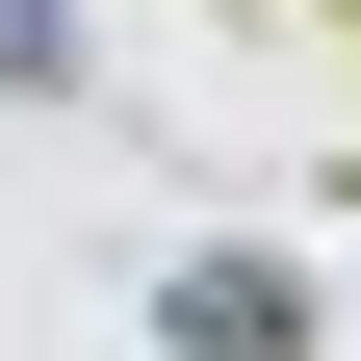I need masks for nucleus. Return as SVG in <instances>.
<instances>
[{"label": "nucleus", "instance_id": "f257e3e1", "mask_svg": "<svg viewBox=\"0 0 361 361\" xmlns=\"http://www.w3.org/2000/svg\"><path fill=\"white\" fill-rule=\"evenodd\" d=\"M155 336L180 361H310V284L284 258H155Z\"/></svg>", "mask_w": 361, "mask_h": 361}, {"label": "nucleus", "instance_id": "f03ea898", "mask_svg": "<svg viewBox=\"0 0 361 361\" xmlns=\"http://www.w3.org/2000/svg\"><path fill=\"white\" fill-rule=\"evenodd\" d=\"M0 78L52 104V78H78V0H0Z\"/></svg>", "mask_w": 361, "mask_h": 361}]
</instances>
